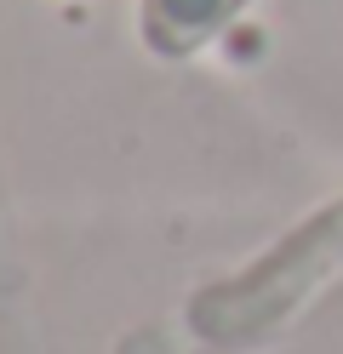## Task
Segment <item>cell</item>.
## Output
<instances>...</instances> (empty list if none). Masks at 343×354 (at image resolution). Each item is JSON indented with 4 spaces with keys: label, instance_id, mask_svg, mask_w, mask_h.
I'll return each mask as SVG.
<instances>
[{
    "label": "cell",
    "instance_id": "obj_2",
    "mask_svg": "<svg viewBox=\"0 0 343 354\" xmlns=\"http://www.w3.org/2000/svg\"><path fill=\"white\" fill-rule=\"evenodd\" d=\"M235 12L240 0H143V29H149V46L189 52L206 35H218Z\"/></svg>",
    "mask_w": 343,
    "mask_h": 354
},
{
    "label": "cell",
    "instance_id": "obj_1",
    "mask_svg": "<svg viewBox=\"0 0 343 354\" xmlns=\"http://www.w3.org/2000/svg\"><path fill=\"white\" fill-rule=\"evenodd\" d=\"M332 274H343V201L309 217L297 234H286L258 269L218 286L195 303V331L212 343H252L274 331L292 308H304Z\"/></svg>",
    "mask_w": 343,
    "mask_h": 354
}]
</instances>
